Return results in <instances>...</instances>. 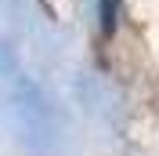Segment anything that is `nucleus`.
Listing matches in <instances>:
<instances>
[{
  "instance_id": "nucleus-1",
  "label": "nucleus",
  "mask_w": 159,
  "mask_h": 156,
  "mask_svg": "<svg viewBox=\"0 0 159 156\" xmlns=\"http://www.w3.org/2000/svg\"><path fill=\"white\" fill-rule=\"evenodd\" d=\"M116 26V0H101V29L109 33Z\"/></svg>"
}]
</instances>
